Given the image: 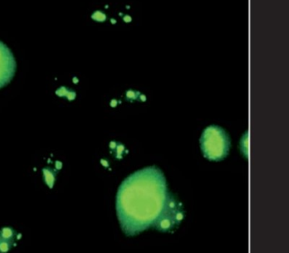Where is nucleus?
I'll use <instances>...</instances> for the list:
<instances>
[{
  "instance_id": "nucleus-1",
  "label": "nucleus",
  "mask_w": 289,
  "mask_h": 253,
  "mask_svg": "<svg viewBox=\"0 0 289 253\" xmlns=\"http://www.w3.org/2000/svg\"><path fill=\"white\" fill-rule=\"evenodd\" d=\"M168 196L165 176L156 166L145 167L127 177L116 195L117 216L125 234L136 235L155 224Z\"/></svg>"
},
{
  "instance_id": "nucleus-2",
  "label": "nucleus",
  "mask_w": 289,
  "mask_h": 253,
  "mask_svg": "<svg viewBox=\"0 0 289 253\" xmlns=\"http://www.w3.org/2000/svg\"><path fill=\"white\" fill-rule=\"evenodd\" d=\"M200 146L204 157L210 161H220L229 152L230 139L223 128L210 126L203 132Z\"/></svg>"
},
{
  "instance_id": "nucleus-3",
  "label": "nucleus",
  "mask_w": 289,
  "mask_h": 253,
  "mask_svg": "<svg viewBox=\"0 0 289 253\" xmlns=\"http://www.w3.org/2000/svg\"><path fill=\"white\" fill-rule=\"evenodd\" d=\"M182 217L183 215L179 204L169 195L165 208L155 225L160 230L166 231L172 228L175 224H177L182 220Z\"/></svg>"
},
{
  "instance_id": "nucleus-4",
  "label": "nucleus",
  "mask_w": 289,
  "mask_h": 253,
  "mask_svg": "<svg viewBox=\"0 0 289 253\" xmlns=\"http://www.w3.org/2000/svg\"><path fill=\"white\" fill-rule=\"evenodd\" d=\"M16 63L12 52L0 41V88L11 82L15 76Z\"/></svg>"
},
{
  "instance_id": "nucleus-5",
  "label": "nucleus",
  "mask_w": 289,
  "mask_h": 253,
  "mask_svg": "<svg viewBox=\"0 0 289 253\" xmlns=\"http://www.w3.org/2000/svg\"><path fill=\"white\" fill-rule=\"evenodd\" d=\"M15 230L11 228H3L0 230V237L2 240L15 241Z\"/></svg>"
},
{
  "instance_id": "nucleus-6",
  "label": "nucleus",
  "mask_w": 289,
  "mask_h": 253,
  "mask_svg": "<svg viewBox=\"0 0 289 253\" xmlns=\"http://www.w3.org/2000/svg\"><path fill=\"white\" fill-rule=\"evenodd\" d=\"M14 241L2 240L0 241V253H7L12 248Z\"/></svg>"
},
{
  "instance_id": "nucleus-7",
  "label": "nucleus",
  "mask_w": 289,
  "mask_h": 253,
  "mask_svg": "<svg viewBox=\"0 0 289 253\" xmlns=\"http://www.w3.org/2000/svg\"><path fill=\"white\" fill-rule=\"evenodd\" d=\"M0 241H1V237H0Z\"/></svg>"
}]
</instances>
